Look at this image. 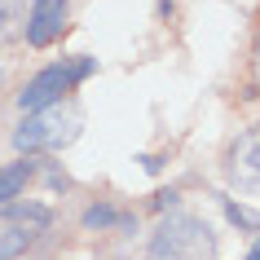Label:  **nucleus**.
Wrapping results in <instances>:
<instances>
[{"instance_id":"9","label":"nucleus","mask_w":260,"mask_h":260,"mask_svg":"<svg viewBox=\"0 0 260 260\" xmlns=\"http://www.w3.org/2000/svg\"><path fill=\"white\" fill-rule=\"evenodd\" d=\"M31 243V234L27 230H18V225H5L0 230V260H9V256H22Z\"/></svg>"},{"instance_id":"8","label":"nucleus","mask_w":260,"mask_h":260,"mask_svg":"<svg viewBox=\"0 0 260 260\" xmlns=\"http://www.w3.org/2000/svg\"><path fill=\"white\" fill-rule=\"evenodd\" d=\"M36 168L22 159V164H9V168H0V203H9V199H18V194L27 190V181Z\"/></svg>"},{"instance_id":"5","label":"nucleus","mask_w":260,"mask_h":260,"mask_svg":"<svg viewBox=\"0 0 260 260\" xmlns=\"http://www.w3.org/2000/svg\"><path fill=\"white\" fill-rule=\"evenodd\" d=\"M230 172L238 185L260 190V128H251L247 137H238V146L230 150Z\"/></svg>"},{"instance_id":"4","label":"nucleus","mask_w":260,"mask_h":260,"mask_svg":"<svg viewBox=\"0 0 260 260\" xmlns=\"http://www.w3.org/2000/svg\"><path fill=\"white\" fill-rule=\"evenodd\" d=\"M62 31H67V0H31L27 40L36 44V49H44V44H53Z\"/></svg>"},{"instance_id":"2","label":"nucleus","mask_w":260,"mask_h":260,"mask_svg":"<svg viewBox=\"0 0 260 260\" xmlns=\"http://www.w3.org/2000/svg\"><path fill=\"white\" fill-rule=\"evenodd\" d=\"M212 230L199 216H168L150 238V260H212Z\"/></svg>"},{"instance_id":"14","label":"nucleus","mask_w":260,"mask_h":260,"mask_svg":"<svg viewBox=\"0 0 260 260\" xmlns=\"http://www.w3.org/2000/svg\"><path fill=\"white\" fill-rule=\"evenodd\" d=\"M247 260H260V243H256V247H251V251H247Z\"/></svg>"},{"instance_id":"3","label":"nucleus","mask_w":260,"mask_h":260,"mask_svg":"<svg viewBox=\"0 0 260 260\" xmlns=\"http://www.w3.org/2000/svg\"><path fill=\"white\" fill-rule=\"evenodd\" d=\"M93 67H97L93 57H80V62H67V67H44L40 75H31L27 88L18 93L22 115L44 110V106H53V102H67V93H71L80 80H88V75H93Z\"/></svg>"},{"instance_id":"11","label":"nucleus","mask_w":260,"mask_h":260,"mask_svg":"<svg viewBox=\"0 0 260 260\" xmlns=\"http://www.w3.org/2000/svg\"><path fill=\"white\" fill-rule=\"evenodd\" d=\"M225 216L238 225V230H260V212H251V207L234 203V199H225Z\"/></svg>"},{"instance_id":"7","label":"nucleus","mask_w":260,"mask_h":260,"mask_svg":"<svg viewBox=\"0 0 260 260\" xmlns=\"http://www.w3.org/2000/svg\"><path fill=\"white\" fill-rule=\"evenodd\" d=\"M27 0H0V44L5 40H18L27 31Z\"/></svg>"},{"instance_id":"1","label":"nucleus","mask_w":260,"mask_h":260,"mask_svg":"<svg viewBox=\"0 0 260 260\" xmlns=\"http://www.w3.org/2000/svg\"><path fill=\"white\" fill-rule=\"evenodd\" d=\"M80 106L75 102H53V106H44V110H31L27 119L18 123V133H14V146L22 154H36V150H62L67 141L80 137Z\"/></svg>"},{"instance_id":"15","label":"nucleus","mask_w":260,"mask_h":260,"mask_svg":"<svg viewBox=\"0 0 260 260\" xmlns=\"http://www.w3.org/2000/svg\"><path fill=\"white\" fill-rule=\"evenodd\" d=\"M0 80H5V67H0Z\"/></svg>"},{"instance_id":"10","label":"nucleus","mask_w":260,"mask_h":260,"mask_svg":"<svg viewBox=\"0 0 260 260\" xmlns=\"http://www.w3.org/2000/svg\"><path fill=\"white\" fill-rule=\"evenodd\" d=\"M84 225H88V230H110V225H133V220H128V216H119L115 207L97 203V207H88V212H84Z\"/></svg>"},{"instance_id":"6","label":"nucleus","mask_w":260,"mask_h":260,"mask_svg":"<svg viewBox=\"0 0 260 260\" xmlns=\"http://www.w3.org/2000/svg\"><path fill=\"white\" fill-rule=\"evenodd\" d=\"M5 220H9V225H18V230H27L31 238H36V234L49 230L53 212H49L44 203H9V207H5Z\"/></svg>"},{"instance_id":"12","label":"nucleus","mask_w":260,"mask_h":260,"mask_svg":"<svg viewBox=\"0 0 260 260\" xmlns=\"http://www.w3.org/2000/svg\"><path fill=\"white\" fill-rule=\"evenodd\" d=\"M172 203H177V194H172V190H168V194H159V199H154V207H159V212H164V207H172Z\"/></svg>"},{"instance_id":"13","label":"nucleus","mask_w":260,"mask_h":260,"mask_svg":"<svg viewBox=\"0 0 260 260\" xmlns=\"http://www.w3.org/2000/svg\"><path fill=\"white\" fill-rule=\"evenodd\" d=\"M256 84H260V36H256Z\"/></svg>"}]
</instances>
